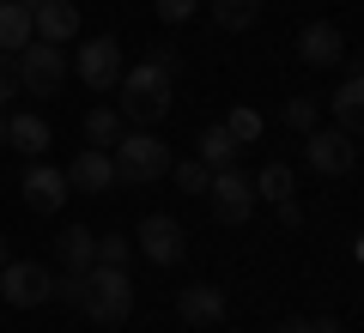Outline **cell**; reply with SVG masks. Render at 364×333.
Segmentation results:
<instances>
[{
    "instance_id": "6da1fadb",
    "label": "cell",
    "mask_w": 364,
    "mask_h": 333,
    "mask_svg": "<svg viewBox=\"0 0 364 333\" xmlns=\"http://www.w3.org/2000/svg\"><path fill=\"white\" fill-rule=\"evenodd\" d=\"M170 85L176 79L170 73H158L152 61H134V67H122V79H116V116L128 121V128H152V121H164L170 116Z\"/></svg>"
},
{
    "instance_id": "7a4b0ae2",
    "label": "cell",
    "mask_w": 364,
    "mask_h": 333,
    "mask_svg": "<svg viewBox=\"0 0 364 333\" xmlns=\"http://www.w3.org/2000/svg\"><path fill=\"white\" fill-rule=\"evenodd\" d=\"M79 309H85L97 327H122V321L134 315V279H128V267H91Z\"/></svg>"
},
{
    "instance_id": "3957f363",
    "label": "cell",
    "mask_w": 364,
    "mask_h": 333,
    "mask_svg": "<svg viewBox=\"0 0 364 333\" xmlns=\"http://www.w3.org/2000/svg\"><path fill=\"white\" fill-rule=\"evenodd\" d=\"M109 164H116V182H158L170 170V146L152 128H128L109 146Z\"/></svg>"
},
{
    "instance_id": "277c9868",
    "label": "cell",
    "mask_w": 364,
    "mask_h": 333,
    "mask_svg": "<svg viewBox=\"0 0 364 333\" xmlns=\"http://www.w3.org/2000/svg\"><path fill=\"white\" fill-rule=\"evenodd\" d=\"M13 73H18V91L49 97V91H61V79H67V55L55 49V43H37V37H31L25 49H13Z\"/></svg>"
},
{
    "instance_id": "5b68a950",
    "label": "cell",
    "mask_w": 364,
    "mask_h": 333,
    "mask_svg": "<svg viewBox=\"0 0 364 333\" xmlns=\"http://www.w3.org/2000/svg\"><path fill=\"white\" fill-rule=\"evenodd\" d=\"M304 164H310L316 176H346V170L358 164V133H346V128H310V133H304Z\"/></svg>"
},
{
    "instance_id": "8992f818",
    "label": "cell",
    "mask_w": 364,
    "mask_h": 333,
    "mask_svg": "<svg viewBox=\"0 0 364 333\" xmlns=\"http://www.w3.org/2000/svg\"><path fill=\"white\" fill-rule=\"evenodd\" d=\"M207 200H213V218H219V224H249V212H255V182L237 164H225V170H213Z\"/></svg>"
},
{
    "instance_id": "52a82bcc",
    "label": "cell",
    "mask_w": 364,
    "mask_h": 333,
    "mask_svg": "<svg viewBox=\"0 0 364 333\" xmlns=\"http://www.w3.org/2000/svg\"><path fill=\"white\" fill-rule=\"evenodd\" d=\"M134 249H140L152 267H176L182 249H188V236H182V224H176L170 212H146L140 231H134Z\"/></svg>"
},
{
    "instance_id": "ba28073f",
    "label": "cell",
    "mask_w": 364,
    "mask_h": 333,
    "mask_svg": "<svg viewBox=\"0 0 364 333\" xmlns=\"http://www.w3.org/2000/svg\"><path fill=\"white\" fill-rule=\"evenodd\" d=\"M49 291H55V279H49V267H37V261H6V267H0V303L37 309V303H49Z\"/></svg>"
},
{
    "instance_id": "9c48e42d",
    "label": "cell",
    "mask_w": 364,
    "mask_h": 333,
    "mask_svg": "<svg viewBox=\"0 0 364 333\" xmlns=\"http://www.w3.org/2000/svg\"><path fill=\"white\" fill-rule=\"evenodd\" d=\"M73 73L85 79L91 91H116V79H122V43L116 37H85V49L73 55Z\"/></svg>"
},
{
    "instance_id": "30bf717a",
    "label": "cell",
    "mask_w": 364,
    "mask_h": 333,
    "mask_svg": "<svg viewBox=\"0 0 364 333\" xmlns=\"http://www.w3.org/2000/svg\"><path fill=\"white\" fill-rule=\"evenodd\" d=\"M25 13H31V37L37 43H73L79 37V6L73 0H25Z\"/></svg>"
},
{
    "instance_id": "8fae6325",
    "label": "cell",
    "mask_w": 364,
    "mask_h": 333,
    "mask_svg": "<svg viewBox=\"0 0 364 333\" xmlns=\"http://www.w3.org/2000/svg\"><path fill=\"white\" fill-rule=\"evenodd\" d=\"M18 194H25V206L37 218H55L67 206V176H61V170H49V164H31L25 182H18Z\"/></svg>"
},
{
    "instance_id": "7c38bea8",
    "label": "cell",
    "mask_w": 364,
    "mask_h": 333,
    "mask_svg": "<svg viewBox=\"0 0 364 333\" xmlns=\"http://www.w3.org/2000/svg\"><path fill=\"white\" fill-rule=\"evenodd\" d=\"M61 176H67V194H109L116 188V164H109V152H97V146H85Z\"/></svg>"
},
{
    "instance_id": "4fadbf2b",
    "label": "cell",
    "mask_w": 364,
    "mask_h": 333,
    "mask_svg": "<svg viewBox=\"0 0 364 333\" xmlns=\"http://www.w3.org/2000/svg\"><path fill=\"white\" fill-rule=\"evenodd\" d=\"M298 61L304 67H340L346 61V37H340L328 18H310V25L298 31Z\"/></svg>"
},
{
    "instance_id": "5bb4252c",
    "label": "cell",
    "mask_w": 364,
    "mask_h": 333,
    "mask_svg": "<svg viewBox=\"0 0 364 333\" xmlns=\"http://www.w3.org/2000/svg\"><path fill=\"white\" fill-rule=\"evenodd\" d=\"M176 315L188 327H219L225 321V291L219 285H182L176 291Z\"/></svg>"
},
{
    "instance_id": "9a60e30c",
    "label": "cell",
    "mask_w": 364,
    "mask_h": 333,
    "mask_svg": "<svg viewBox=\"0 0 364 333\" xmlns=\"http://www.w3.org/2000/svg\"><path fill=\"white\" fill-rule=\"evenodd\" d=\"M55 261H61L67 273H91L97 267V236H91L85 224H67V231L55 236Z\"/></svg>"
},
{
    "instance_id": "2e32d148",
    "label": "cell",
    "mask_w": 364,
    "mask_h": 333,
    "mask_svg": "<svg viewBox=\"0 0 364 333\" xmlns=\"http://www.w3.org/2000/svg\"><path fill=\"white\" fill-rule=\"evenodd\" d=\"M346 79H340V91H334V116H340V128L346 133H358V121H364V79H358V61H352V49H346Z\"/></svg>"
},
{
    "instance_id": "e0dca14e",
    "label": "cell",
    "mask_w": 364,
    "mask_h": 333,
    "mask_svg": "<svg viewBox=\"0 0 364 333\" xmlns=\"http://www.w3.org/2000/svg\"><path fill=\"white\" fill-rule=\"evenodd\" d=\"M6 146H18L25 158H43V152H49V121L31 116V109H25V116H6Z\"/></svg>"
},
{
    "instance_id": "ac0fdd59",
    "label": "cell",
    "mask_w": 364,
    "mask_h": 333,
    "mask_svg": "<svg viewBox=\"0 0 364 333\" xmlns=\"http://www.w3.org/2000/svg\"><path fill=\"white\" fill-rule=\"evenodd\" d=\"M31 43V13L25 0H0V55H13Z\"/></svg>"
},
{
    "instance_id": "d6986e66",
    "label": "cell",
    "mask_w": 364,
    "mask_h": 333,
    "mask_svg": "<svg viewBox=\"0 0 364 333\" xmlns=\"http://www.w3.org/2000/svg\"><path fill=\"white\" fill-rule=\"evenodd\" d=\"M195 158H200L207 170H225V164H237V140L219 128V121H213V128L200 133V152H195Z\"/></svg>"
},
{
    "instance_id": "ffe728a7",
    "label": "cell",
    "mask_w": 364,
    "mask_h": 333,
    "mask_svg": "<svg viewBox=\"0 0 364 333\" xmlns=\"http://www.w3.org/2000/svg\"><path fill=\"white\" fill-rule=\"evenodd\" d=\"M261 18V0H213V25L219 31H249Z\"/></svg>"
},
{
    "instance_id": "44dd1931",
    "label": "cell",
    "mask_w": 364,
    "mask_h": 333,
    "mask_svg": "<svg viewBox=\"0 0 364 333\" xmlns=\"http://www.w3.org/2000/svg\"><path fill=\"white\" fill-rule=\"evenodd\" d=\"M122 133H128V121H122L116 109H91V116H85V140L97 146V152H109V146H116Z\"/></svg>"
},
{
    "instance_id": "7402d4cb",
    "label": "cell",
    "mask_w": 364,
    "mask_h": 333,
    "mask_svg": "<svg viewBox=\"0 0 364 333\" xmlns=\"http://www.w3.org/2000/svg\"><path fill=\"white\" fill-rule=\"evenodd\" d=\"M249 182H255V200H273V206L291 200V164H279V158H273L261 176H249Z\"/></svg>"
},
{
    "instance_id": "603a6c76",
    "label": "cell",
    "mask_w": 364,
    "mask_h": 333,
    "mask_svg": "<svg viewBox=\"0 0 364 333\" xmlns=\"http://www.w3.org/2000/svg\"><path fill=\"white\" fill-rule=\"evenodd\" d=\"M279 121H286L291 133H310V128H322V103L316 97H291L286 109H279Z\"/></svg>"
},
{
    "instance_id": "cb8c5ba5",
    "label": "cell",
    "mask_w": 364,
    "mask_h": 333,
    "mask_svg": "<svg viewBox=\"0 0 364 333\" xmlns=\"http://www.w3.org/2000/svg\"><path fill=\"white\" fill-rule=\"evenodd\" d=\"M164 176H176V188H182V194H207V182H213V170L200 164V158H182V164H170Z\"/></svg>"
},
{
    "instance_id": "d4e9b609",
    "label": "cell",
    "mask_w": 364,
    "mask_h": 333,
    "mask_svg": "<svg viewBox=\"0 0 364 333\" xmlns=\"http://www.w3.org/2000/svg\"><path fill=\"white\" fill-rule=\"evenodd\" d=\"M128 255H134V236H122V231L97 236V267H128Z\"/></svg>"
},
{
    "instance_id": "484cf974",
    "label": "cell",
    "mask_w": 364,
    "mask_h": 333,
    "mask_svg": "<svg viewBox=\"0 0 364 333\" xmlns=\"http://www.w3.org/2000/svg\"><path fill=\"white\" fill-rule=\"evenodd\" d=\"M219 128L231 133L237 146H255V140H261V116H255V109H231V116H225Z\"/></svg>"
},
{
    "instance_id": "4316f807",
    "label": "cell",
    "mask_w": 364,
    "mask_h": 333,
    "mask_svg": "<svg viewBox=\"0 0 364 333\" xmlns=\"http://www.w3.org/2000/svg\"><path fill=\"white\" fill-rule=\"evenodd\" d=\"M79 297H85V273H67V279H55L49 303H67V309H79Z\"/></svg>"
},
{
    "instance_id": "83f0119b",
    "label": "cell",
    "mask_w": 364,
    "mask_h": 333,
    "mask_svg": "<svg viewBox=\"0 0 364 333\" xmlns=\"http://www.w3.org/2000/svg\"><path fill=\"white\" fill-rule=\"evenodd\" d=\"M200 0H152V13L164 18V25H182V18H195Z\"/></svg>"
},
{
    "instance_id": "f1b7e54d",
    "label": "cell",
    "mask_w": 364,
    "mask_h": 333,
    "mask_svg": "<svg viewBox=\"0 0 364 333\" xmlns=\"http://www.w3.org/2000/svg\"><path fill=\"white\" fill-rule=\"evenodd\" d=\"M146 61H152L158 73H170V79H176V67H182V61H176V49H170V43H152V55H146Z\"/></svg>"
},
{
    "instance_id": "f546056e",
    "label": "cell",
    "mask_w": 364,
    "mask_h": 333,
    "mask_svg": "<svg viewBox=\"0 0 364 333\" xmlns=\"http://www.w3.org/2000/svg\"><path fill=\"white\" fill-rule=\"evenodd\" d=\"M18 97V73H13V55H0V103Z\"/></svg>"
},
{
    "instance_id": "4dcf8cb0",
    "label": "cell",
    "mask_w": 364,
    "mask_h": 333,
    "mask_svg": "<svg viewBox=\"0 0 364 333\" xmlns=\"http://www.w3.org/2000/svg\"><path fill=\"white\" fill-rule=\"evenodd\" d=\"M310 333H346V327H340L334 315H316V321H310Z\"/></svg>"
},
{
    "instance_id": "1f68e13d",
    "label": "cell",
    "mask_w": 364,
    "mask_h": 333,
    "mask_svg": "<svg viewBox=\"0 0 364 333\" xmlns=\"http://www.w3.org/2000/svg\"><path fill=\"white\" fill-rule=\"evenodd\" d=\"M279 333H310V321H298V315H291V321H279Z\"/></svg>"
},
{
    "instance_id": "d6a6232c",
    "label": "cell",
    "mask_w": 364,
    "mask_h": 333,
    "mask_svg": "<svg viewBox=\"0 0 364 333\" xmlns=\"http://www.w3.org/2000/svg\"><path fill=\"white\" fill-rule=\"evenodd\" d=\"M6 261H13V249H6V236H0V267H6Z\"/></svg>"
},
{
    "instance_id": "836d02e7",
    "label": "cell",
    "mask_w": 364,
    "mask_h": 333,
    "mask_svg": "<svg viewBox=\"0 0 364 333\" xmlns=\"http://www.w3.org/2000/svg\"><path fill=\"white\" fill-rule=\"evenodd\" d=\"M0 146H6V116H0Z\"/></svg>"
}]
</instances>
